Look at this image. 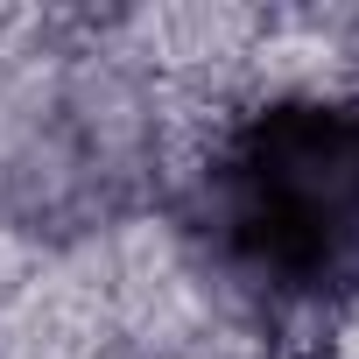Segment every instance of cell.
Returning <instances> with one entry per match:
<instances>
[{"label":"cell","mask_w":359,"mask_h":359,"mask_svg":"<svg viewBox=\"0 0 359 359\" xmlns=\"http://www.w3.org/2000/svg\"><path fill=\"white\" fill-rule=\"evenodd\" d=\"M198 233L226 282L268 310L359 296V99L247 113L198 184Z\"/></svg>","instance_id":"6da1fadb"}]
</instances>
